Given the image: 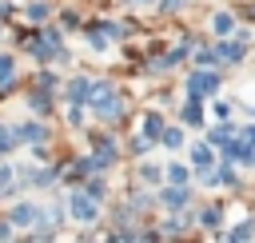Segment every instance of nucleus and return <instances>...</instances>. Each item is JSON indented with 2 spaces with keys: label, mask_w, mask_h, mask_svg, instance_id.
<instances>
[{
  "label": "nucleus",
  "mask_w": 255,
  "mask_h": 243,
  "mask_svg": "<svg viewBox=\"0 0 255 243\" xmlns=\"http://www.w3.org/2000/svg\"><path fill=\"white\" fill-rule=\"evenodd\" d=\"M215 88H219V76H215V72H195V76H191V96L215 92Z\"/></svg>",
  "instance_id": "1"
},
{
  "label": "nucleus",
  "mask_w": 255,
  "mask_h": 243,
  "mask_svg": "<svg viewBox=\"0 0 255 243\" xmlns=\"http://www.w3.org/2000/svg\"><path fill=\"white\" fill-rule=\"evenodd\" d=\"M96 112H100L104 120L116 116V112H120V96H116V92H100V96H96Z\"/></svg>",
  "instance_id": "2"
},
{
  "label": "nucleus",
  "mask_w": 255,
  "mask_h": 243,
  "mask_svg": "<svg viewBox=\"0 0 255 243\" xmlns=\"http://www.w3.org/2000/svg\"><path fill=\"white\" fill-rule=\"evenodd\" d=\"M72 211H76V219H96V203H92V195L84 199V195H72Z\"/></svg>",
  "instance_id": "3"
},
{
  "label": "nucleus",
  "mask_w": 255,
  "mask_h": 243,
  "mask_svg": "<svg viewBox=\"0 0 255 243\" xmlns=\"http://www.w3.org/2000/svg\"><path fill=\"white\" fill-rule=\"evenodd\" d=\"M68 96H72L76 104L88 100V96H92V80H72V84H68Z\"/></svg>",
  "instance_id": "4"
},
{
  "label": "nucleus",
  "mask_w": 255,
  "mask_h": 243,
  "mask_svg": "<svg viewBox=\"0 0 255 243\" xmlns=\"http://www.w3.org/2000/svg\"><path fill=\"white\" fill-rule=\"evenodd\" d=\"M191 155H195V167H199V175L207 179V171H211V147H203V143H199Z\"/></svg>",
  "instance_id": "5"
},
{
  "label": "nucleus",
  "mask_w": 255,
  "mask_h": 243,
  "mask_svg": "<svg viewBox=\"0 0 255 243\" xmlns=\"http://www.w3.org/2000/svg\"><path fill=\"white\" fill-rule=\"evenodd\" d=\"M12 139H28V143H40L44 139V127H36V123H28V127H20Z\"/></svg>",
  "instance_id": "6"
},
{
  "label": "nucleus",
  "mask_w": 255,
  "mask_h": 243,
  "mask_svg": "<svg viewBox=\"0 0 255 243\" xmlns=\"http://www.w3.org/2000/svg\"><path fill=\"white\" fill-rule=\"evenodd\" d=\"M163 203H167V207H183V203H187V191H183V187H167V191H163Z\"/></svg>",
  "instance_id": "7"
},
{
  "label": "nucleus",
  "mask_w": 255,
  "mask_h": 243,
  "mask_svg": "<svg viewBox=\"0 0 255 243\" xmlns=\"http://www.w3.org/2000/svg\"><path fill=\"white\" fill-rule=\"evenodd\" d=\"M8 84H12V60L0 56V88H8Z\"/></svg>",
  "instance_id": "8"
},
{
  "label": "nucleus",
  "mask_w": 255,
  "mask_h": 243,
  "mask_svg": "<svg viewBox=\"0 0 255 243\" xmlns=\"http://www.w3.org/2000/svg\"><path fill=\"white\" fill-rule=\"evenodd\" d=\"M155 131H159V116H147L143 120V139H155Z\"/></svg>",
  "instance_id": "9"
},
{
  "label": "nucleus",
  "mask_w": 255,
  "mask_h": 243,
  "mask_svg": "<svg viewBox=\"0 0 255 243\" xmlns=\"http://www.w3.org/2000/svg\"><path fill=\"white\" fill-rule=\"evenodd\" d=\"M12 219H16V223H32V219H36V207H16Z\"/></svg>",
  "instance_id": "10"
},
{
  "label": "nucleus",
  "mask_w": 255,
  "mask_h": 243,
  "mask_svg": "<svg viewBox=\"0 0 255 243\" xmlns=\"http://www.w3.org/2000/svg\"><path fill=\"white\" fill-rule=\"evenodd\" d=\"M163 143H167V147H179V143H183V135L171 127V131H163Z\"/></svg>",
  "instance_id": "11"
},
{
  "label": "nucleus",
  "mask_w": 255,
  "mask_h": 243,
  "mask_svg": "<svg viewBox=\"0 0 255 243\" xmlns=\"http://www.w3.org/2000/svg\"><path fill=\"white\" fill-rule=\"evenodd\" d=\"M211 139H215V143H227V139H231V127H215Z\"/></svg>",
  "instance_id": "12"
},
{
  "label": "nucleus",
  "mask_w": 255,
  "mask_h": 243,
  "mask_svg": "<svg viewBox=\"0 0 255 243\" xmlns=\"http://www.w3.org/2000/svg\"><path fill=\"white\" fill-rule=\"evenodd\" d=\"M215 32H231V16H215Z\"/></svg>",
  "instance_id": "13"
},
{
  "label": "nucleus",
  "mask_w": 255,
  "mask_h": 243,
  "mask_svg": "<svg viewBox=\"0 0 255 243\" xmlns=\"http://www.w3.org/2000/svg\"><path fill=\"white\" fill-rule=\"evenodd\" d=\"M48 104H52L48 96H32V108H36V112H48Z\"/></svg>",
  "instance_id": "14"
},
{
  "label": "nucleus",
  "mask_w": 255,
  "mask_h": 243,
  "mask_svg": "<svg viewBox=\"0 0 255 243\" xmlns=\"http://www.w3.org/2000/svg\"><path fill=\"white\" fill-rule=\"evenodd\" d=\"M223 56H227V60H239V56H243V48H235V44H227V48H223Z\"/></svg>",
  "instance_id": "15"
},
{
  "label": "nucleus",
  "mask_w": 255,
  "mask_h": 243,
  "mask_svg": "<svg viewBox=\"0 0 255 243\" xmlns=\"http://www.w3.org/2000/svg\"><path fill=\"white\" fill-rule=\"evenodd\" d=\"M247 235H251V223H243V227H235V231H231V239H247Z\"/></svg>",
  "instance_id": "16"
},
{
  "label": "nucleus",
  "mask_w": 255,
  "mask_h": 243,
  "mask_svg": "<svg viewBox=\"0 0 255 243\" xmlns=\"http://www.w3.org/2000/svg\"><path fill=\"white\" fill-rule=\"evenodd\" d=\"M8 143H12V135H4V127H0V151H4Z\"/></svg>",
  "instance_id": "17"
},
{
  "label": "nucleus",
  "mask_w": 255,
  "mask_h": 243,
  "mask_svg": "<svg viewBox=\"0 0 255 243\" xmlns=\"http://www.w3.org/2000/svg\"><path fill=\"white\" fill-rule=\"evenodd\" d=\"M247 143H255V127H247Z\"/></svg>",
  "instance_id": "18"
}]
</instances>
